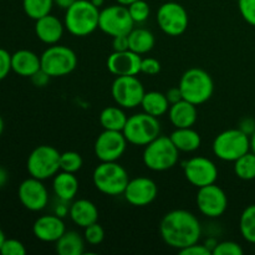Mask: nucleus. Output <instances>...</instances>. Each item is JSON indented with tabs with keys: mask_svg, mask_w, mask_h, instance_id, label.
Returning a JSON list of instances; mask_svg holds the SVG:
<instances>
[{
	"mask_svg": "<svg viewBox=\"0 0 255 255\" xmlns=\"http://www.w3.org/2000/svg\"><path fill=\"white\" fill-rule=\"evenodd\" d=\"M11 70V54L0 47V81L4 80Z\"/></svg>",
	"mask_w": 255,
	"mask_h": 255,
	"instance_id": "40",
	"label": "nucleus"
},
{
	"mask_svg": "<svg viewBox=\"0 0 255 255\" xmlns=\"http://www.w3.org/2000/svg\"><path fill=\"white\" fill-rule=\"evenodd\" d=\"M65 232L66 227L64 219L56 214L39 217L32 226V233L35 238L44 243H56Z\"/></svg>",
	"mask_w": 255,
	"mask_h": 255,
	"instance_id": "19",
	"label": "nucleus"
},
{
	"mask_svg": "<svg viewBox=\"0 0 255 255\" xmlns=\"http://www.w3.org/2000/svg\"><path fill=\"white\" fill-rule=\"evenodd\" d=\"M244 251L241 244L233 241H224L217 243L212 255H242Z\"/></svg>",
	"mask_w": 255,
	"mask_h": 255,
	"instance_id": "36",
	"label": "nucleus"
},
{
	"mask_svg": "<svg viewBox=\"0 0 255 255\" xmlns=\"http://www.w3.org/2000/svg\"><path fill=\"white\" fill-rule=\"evenodd\" d=\"M69 211H70L69 202L61 201V199H59V202H57L54 207V214L61 217V218H65V217L69 214Z\"/></svg>",
	"mask_w": 255,
	"mask_h": 255,
	"instance_id": "46",
	"label": "nucleus"
},
{
	"mask_svg": "<svg viewBox=\"0 0 255 255\" xmlns=\"http://www.w3.org/2000/svg\"><path fill=\"white\" fill-rule=\"evenodd\" d=\"M41 69V60L31 50H17L11 55V70L21 77H31Z\"/></svg>",
	"mask_w": 255,
	"mask_h": 255,
	"instance_id": "24",
	"label": "nucleus"
},
{
	"mask_svg": "<svg viewBox=\"0 0 255 255\" xmlns=\"http://www.w3.org/2000/svg\"><path fill=\"white\" fill-rule=\"evenodd\" d=\"M169 138L172 139V142L179 152H186V153L196 152L202 144L201 134L192 127L176 128L171 133Z\"/></svg>",
	"mask_w": 255,
	"mask_h": 255,
	"instance_id": "25",
	"label": "nucleus"
},
{
	"mask_svg": "<svg viewBox=\"0 0 255 255\" xmlns=\"http://www.w3.org/2000/svg\"><path fill=\"white\" fill-rule=\"evenodd\" d=\"M80 182L75 173L59 171L52 177V191L57 199L71 203L79 193Z\"/></svg>",
	"mask_w": 255,
	"mask_h": 255,
	"instance_id": "23",
	"label": "nucleus"
},
{
	"mask_svg": "<svg viewBox=\"0 0 255 255\" xmlns=\"http://www.w3.org/2000/svg\"><path fill=\"white\" fill-rule=\"evenodd\" d=\"M7 179H9V173L6 169L0 167V188H2L7 183Z\"/></svg>",
	"mask_w": 255,
	"mask_h": 255,
	"instance_id": "48",
	"label": "nucleus"
},
{
	"mask_svg": "<svg viewBox=\"0 0 255 255\" xmlns=\"http://www.w3.org/2000/svg\"><path fill=\"white\" fill-rule=\"evenodd\" d=\"M85 243L84 236L79 232L66 231L55 243V249L59 255H82L85 253Z\"/></svg>",
	"mask_w": 255,
	"mask_h": 255,
	"instance_id": "26",
	"label": "nucleus"
},
{
	"mask_svg": "<svg viewBox=\"0 0 255 255\" xmlns=\"http://www.w3.org/2000/svg\"><path fill=\"white\" fill-rule=\"evenodd\" d=\"M251 151L255 153V131L253 132V134L251 136Z\"/></svg>",
	"mask_w": 255,
	"mask_h": 255,
	"instance_id": "50",
	"label": "nucleus"
},
{
	"mask_svg": "<svg viewBox=\"0 0 255 255\" xmlns=\"http://www.w3.org/2000/svg\"><path fill=\"white\" fill-rule=\"evenodd\" d=\"M69 216L80 228H86L99 221V209L94 202L89 199H76L70 203Z\"/></svg>",
	"mask_w": 255,
	"mask_h": 255,
	"instance_id": "22",
	"label": "nucleus"
},
{
	"mask_svg": "<svg viewBox=\"0 0 255 255\" xmlns=\"http://www.w3.org/2000/svg\"><path fill=\"white\" fill-rule=\"evenodd\" d=\"M84 166V159L79 152L66 151L60 156V171L76 173Z\"/></svg>",
	"mask_w": 255,
	"mask_h": 255,
	"instance_id": "33",
	"label": "nucleus"
},
{
	"mask_svg": "<svg viewBox=\"0 0 255 255\" xmlns=\"http://www.w3.org/2000/svg\"><path fill=\"white\" fill-rule=\"evenodd\" d=\"M141 55L132 50L114 51L107 57V70L115 76H137L141 74Z\"/></svg>",
	"mask_w": 255,
	"mask_h": 255,
	"instance_id": "18",
	"label": "nucleus"
},
{
	"mask_svg": "<svg viewBox=\"0 0 255 255\" xmlns=\"http://www.w3.org/2000/svg\"><path fill=\"white\" fill-rule=\"evenodd\" d=\"M167 114H168V119L174 128L193 127L198 119L197 106L187 100H181L176 104H172Z\"/></svg>",
	"mask_w": 255,
	"mask_h": 255,
	"instance_id": "21",
	"label": "nucleus"
},
{
	"mask_svg": "<svg viewBox=\"0 0 255 255\" xmlns=\"http://www.w3.org/2000/svg\"><path fill=\"white\" fill-rule=\"evenodd\" d=\"M75 1H76V0H54V4L56 5V6H59L60 9L66 10L69 9Z\"/></svg>",
	"mask_w": 255,
	"mask_h": 255,
	"instance_id": "47",
	"label": "nucleus"
},
{
	"mask_svg": "<svg viewBox=\"0 0 255 255\" xmlns=\"http://www.w3.org/2000/svg\"><path fill=\"white\" fill-rule=\"evenodd\" d=\"M128 11L131 14V17L133 19L134 24H141L144 22L149 17L151 14V9H149V5L146 0H137V1L132 2L128 6Z\"/></svg>",
	"mask_w": 255,
	"mask_h": 255,
	"instance_id": "34",
	"label": "nucleus"
},
{
	"mask_svg": "<svg viewBox=\"0 0 255 255\" xmlns=\"http://www.w3.org/2000/svg\"><path fill=\"white\" fill-rule=\"evenodd\" d=\"M196 202L198 211L211 219L222 217L228 208V197L216 183L198 188Z\"/></svg>",
	"mask_w": 255,
	"mask_h": 255,
	"instance_id": "14",
	"label": "nucleus"
},
{
	"mask_svg": "<svg viewBox=\"0 0 255 255\" xmlns=\"http://www.w3.org/2000/svg\"><path fill=\"white\" fill-rule=\"evenodd\" d=\"M158 196V187L153 179L148 177H136L129 179L124 197L131 206L146 207L149 206Z\"/></svg>",
	"mask_w": 255,
	"mask_h": 255,
	"instance_id": "17",
	"label": "nucleus"
},
{
	"mask_svg": "<svg viewBox=\"0 0 255 255\" xmlns=\"http://www.w3.org/2000/svg\"><path fill=\"white\" fill-rule=\"evenodd\" d=\"M184 177L192 186L201 188L216 183L218 179V167L212 159L196 156L183 163Z\"/></svg>",
	"mask_w": 255,
	"mask_h": 255,
	"instance_id": "15",
	"label": "nucleus"
},
{
	"mask_svg": "<svg viewBox=\"0 0 255 255\" xmlns=\"http://www.w3.org/2000/svg\"><path fill=\"white\" fill-rule=\"evenodd\" d=\"M157 24L168 36H181L189 24V16L184 6L179 2L167 1L157 10Z\"/></svg>",
	"mask_w": 255,
	"mask_h": 255,
	"instance_id": "12",
	"label": "nucleus"
},
{
	"mask_svg": "<svg viewBox=\"0 0 255 255\" xmlns=\"http://www.w3.org/2000/svg\"><path fill=\"white\" fill-rule=\"evenodd\" d=\"M141 72L148 76H156L161 72V62L154 57H144L141 62Z\"/></svg>",
	"mask_w": 255,
	"mask_h": 255,
	"instance_id": "39",
	"label": "nucleus"
},
{
	"mask_svg": "<svg viewBox=\"0 0 255 255\" xmlns=\"http://www.w3.org/2000/svg\"><path fill=\"white\" fill-rule=\"evenodd\" d=\"M234 163V173L242 181L255 179V153L249 151L237 159Z\"/></svg>",
	"mask_w": 255,
	"mask_h": 255,
	"instance_id": "30",
	"label": "nucleus"
},
{
	"mask_svg": "<svg viewBox=\"0 0 255 255\" xmlns=\"http://www.w3.org/2000/svg\"><path fill=\"white\" fill-rule=\"evenodd\" d=\"M183 100L192 102L196 106L208 101L214 92V82L211 75L203 69L192 67L188 69L179 80Z\"/></svg>",
	"mask_w": 255,
	"mask_h": 255,
	"instance_id": "4",
	"label": "nucleus"
},
{
	"mask_svg": "<svg viewBox=\"0 0 255 255\" xmlns=\"http://www.w3.org/2000/svg\"><path fill=\"white\" fill-rule=\"evenodd\" d=\"M99 19L100 7L91 0H76L65 10V29L74 36H89L99 29Z\"/></svg>",
	"mask_w": 255,
	"mask_h": 255,
	"instance_id": "2",
	"label": "nucleus"
},
{
	"mask_svg": "<svg viewBox=\"0 0 255 255\" xmlns=\"http://www.w3.org/2000/svg\"><path fill=\"white\" fill-rule=\"evenodd\" d=\"M169 106H171V104L167 100L166 94H162L159 91L146 92L141 102L143 112L157 117V119L166 115L168 112Z\"/></svg>",
	"mask_w": 255,
	"mask_h": 255,
	"instance_id": "28",
	"label": "nucleus"
},
{
	"mask_svg": "<svg viewBox=\"0 0 255 255\" xmlns=\"http://www.w3.org/2000/svg\"><path fill=\"white\" fill-rule=\"evenodd\" d=\"M212 151L221 161L236 162L243 154L251 151V137L238 127L226 129L214 138Z\"/></svg>",
	"mask_w": 255,
	"mask_h": 255,
	"instance_id": "6",
	"label": "nucleus"
},
{
	"mask_svg": "<svg viewBox=\"0 0 255 255\" xmlns=\"http://www.w3.org/2000/svg\"><path fill=\"white\" fill-rule=\"evenodd\" d=\"M112 47H114V51H125V50H129L128 35L115 36L114 40H112Z\"/></svg>",
	"mask_w": 255,
	"mask_h": 255,
	"instance_id": "43",
	"label": "nucleus"
},
{
	"mask_svg": "<svg viewBox=\"0 0 255 255\" xmlns=\"http://www.w3.org/2000/svg\"><path fill=\"white\" fill-rule=\"evenodd\" d=\"M1 255H25L26 248L24 244L17 239H5L0 249Z\"/></svg>",
	"mask_w": 255,
	"mask_h": 255,
	"instance_id": "38",
	"label": "nucleus"
},
{
	"mask_svg": "<svg viewBox=\"0 0 255 255\" xmlns=\"http://www.w3.org/2000/svg\"><path fill=\"white\" fill-rule=\"evenodd\" d=\"M127 143L122 131L104 129L95 141V156L100 162H117L126 152Z\"/></svg>",
	"mask_w": 255,
	"mask_h": 255,
	"instance_id": "13",
	"label": "nucleus"
},
{
	"mask_svg": "<svg viewBox=\"0 0 255 255\" xmlns=\"http://www.w3.org/2000/svg\"><path fill=\"white\" fill-rule=\"evenodd\" d=\"M238 128L251 137L255 131V121L253 119H251V117H246V119H243L239 122Z\"/></svg>",
	"mask_w": 255,
	"mask_h": 255,
	"instance_id": "44",
	"label": "nucleus"
},
{
	"mask_svg": "<svg viewBox=\"0 0 255 255\" xmlns=\"http://www.w3.org/2000/svg\"><path fill=\"white\" fill-rule=\"evenodd\" d=\"M52 77L50 76L47 72H45L44 70L40 69L39 71L35 72L34 75H32L31 77H30V80H31V82L34 84V86L36 87H45L49 85L50 80H51Z\"/></svg>",
	"mask_w": 255,
	"mask_h": 255,
	"instance_id": "42",
	"label": "nucleus"
},
{
	"mask_svg": "<svg viewBox=\"0 0 255 255\" xmlns=\"http://www.w3.org/2000/svg\"><path fill=\"white\" fill-rule=\"evenodd\" d=\"M65 24L55 15L49 14L35 20V34L37 39L46 45H55L62 39Z\"/></svg>",
	"mask_w": 255,
	"mask_h": 255,
	"instance_id": "20",
	"label": "nucleus"
},
{
	"mask_svg": "<svg viewBox=\"0 0 255 255\" xmlns=\"http://www.w3.org/2000/svg\"><path fill=\"white\" fill-rule=\"evenodd\" d=\"M156 44L153 32L149 31L148 29L144 27H137L132 29V31L128 34V45L129 50L138 55L148 54Z\"/></svg>",
	"mask_w": 255,
	"mask_h": 255,
	"instance_id": "27",
	"label": "nucleus"
},
{
	"mask_svg": "<svg viewBox=\"0 0 255 255\" xmlns=\"http://www.w3.org/2000/svg\"><path fill=\"white\" fill-rule=\"evenodd\" d=\"M60 156L61 153L49 144H41L32 149L26 161L30 177L41 181L52 178L60 171Z\"/></svg>",
	"mask_w": 255,
	"mask_h": 255,
	"instance_id": "9",
	"label": "nucleus"
},
{
	"mask_svg": "<svg viewBox=\"0 0 255 255\" xmlns=\"http://www.w3.org/2000/svg\"><path fill=\"white\" fill-rule=\"evenodd\" d=\"M179 254L182 255H212V251L206 246V244L194 243L187 248L178 251Z\"/></svg>",
	"mask_w": 255,
	"mask_h": 255,
	"instance_id": "41",
	"label": "nucleus"
},
{
	"mask_svg": "<svg viewBox=\"0 0 255 255\" xmlns=\"http://www.w3.org/2000/svg\"><path fill=\"white\" fill-rule=\"evenodd\" d=\"M159 234L167 246L181 251L198 243L202 237V226L192 212L173 209L164 214L161 219Z\"/></svg>",
	"mask_w": 255,
	"mask_h": 255,
	"instance_id": "1",
	"label": "nucleus"
},
{
	"mask_svg": "<svg viewBox=\"0 0 255 255\" xmlns=\"http://www.w3.org/2000/svg\"><path fill=\"white\" fill-rule=\"evenodd\" d=\"M54 5V0H22L24 12L32 20L51 14Z\"/></svg>",
	"mask_w": 255,
	"mask_h": 255,
	"instance_id": "32",
	"label": "nucleus"
},
{
	"mask_svg": "<svg viewBox=\"0 0 255 255\" xmlns=\"http://www.w3.org/2000/svg\"><path fill=\"white\" fill-rule=\"evenodd\" d=\"M179 151L169 136L159 134L157 138L144 146L142 161L148 169L153 172H164L173 168L178 162Z\"/></svg>",
	"mask_w": 255,
	"mask_h": 255,
	"instance_id": "3",
	"label": "nucleus"
},
{
	"mask_svg": "<svg viewBox=\"0 0 255 255\" xmlns=\"http://www.w3.org/2000/svg\"><path fill=\"white\" fill-rule=\"evenodd\" d=\"M166 97H167V100H168V102L171 105L176 104V102L183 100V96H182V92H181V89H179V86L171 87V89L167 90Z\"/></svg>",
	"mask_w": 255,
	"mask_h": 255,
	"instance_id": "45",
	"label": "nucleus"
},
{
	"mask_svg": "<svg viewBox=\"0 0 255 255\" xmlns=\"http://www.w3.org/2000/svg\"><path fill=\"white\" fill-rule=\"evenodd\" d=\"M134 27V21L131 17L128 7L125 5H110L100 10L99 29L109 36L128 35Z\"/></svg>",
	"mask_w": 255,
	"mask_h": 255,
	"instance_id": "10",
	"label": "nucleus"
},
{
	"mask_svg": "<svg viewBox=\"0 0 255 255\" xmlns=\"http://www.w3.org/2000/svg\"><path fill=\"white\" fill-rule=\"evenodd\" d=\"M122 132L128 143L133 146H146L161 134V124L157 117L141 112L127 119Z\"/></svg>",
	"mask_w": 255,
	"mask_h": 255,
	"instance_id": "7",
	"label": "nucleus"
},
{
	"mask_svg": "<svg viewBox=\"0 0 255 255\" xmlns=\"http://www.w3.org/2000/svg\"><path fill=\"white\" fill-rule=\"evenodd\" d=\"M242 17L252 26H255V0H237Z\"/></svg>",
	"mask_w": 255,
	"mask_h": 255,
	"instance_id": "37",
	"label": "nucleus"
},
{
	"mask_svg": "<svg viewBox=\"0 0 255 255\" xmlns=\"http://www.w3.org/2000/svg\"><path fill=\"white\" fill-rule=\"evenodd\" d=\"M92 2H94L95 5H96L97 7H100V6H102V5H104V2H105V0H91Z\"/></svg>",
	"mask_w": 255,
	"mask_h": 255,
	"instance_id": "52",
	"label": "nucleus"
},
{
	"mask_svg": "<svg viewBox=\"0 0 255 255\" xmlns=\"http://www.w3.org/2000/svg\"><path fill=\"white\" fill-rule=\"evenodd\" d=\"M5 234H4V232L1 231V228H0V249H1V246H2V243H4V241H5Z\"/></svg>",
	"mask_w": 255,
	"mask_h": 255,
	"instance_id": "51",
	"label": "nucleus"
},
{
	"mask_svg": "<svg viewBox=\"0 0 255 255\" xmlns=\"http://www.w3.org/2000/svg\"><path fill=\"white\" fill-rule=\"evenodd\" d=\"M95 188L106 196L124 194L129 177L124 166L117 162H101L92 173Z\"/></svg>",
	"mask_w": 255,
	"mask_h": 255,
	"instance_id": "5",
	"label": "nucleus"
},
{
	"mask_svg": "<svg viewBox=\"0 0 255 255\" xmlns=\"http://www.w3.org/2000/svg\"><path fill=\"white\" fill-rule=\"evenodd\" d=\"M125 109L117 106H107L101 111L99 116L100 125L104 129L111 131H122L127 122V115L125 114Z\"/></svg>",
	"mask_w": 255,
	"mask_h": 255,
	"instance_id": "29",
	"label": "nucleus"
},
{
	"mask_svg": "<svg viewBox=\"0 0 255 255\" xmlns=\"http://www.w3.org/2000/svg\"><path fill=\"white\" fill-rule=\"evenodd\" d=\"M116 1H117V4H121V5H125V6H128L129 4L137 1V0H116Z\"/></svg>",
	"mask_w": 255,
	"mask_h": 255,
	"instance_id": "49",
	"label": "nucleus"
},
{
	"mask_svg": "<svg viewBox=\"0 0 255 255\" xmlns=\"http://www.w3.org/2000/svg\"><path fill=\"white\" fill-rule=\"evenodd\" d=\"M84 238L90 246H99L105 239V229L102 228L101 224L96 222V223L84 228Z\"/></svg>",
	"mask_w": 255,
	"mask_h": 255,
	"instance_id": "35",
	"label": "nucleus"
},
{
	"mask_svg": "<svg viewBox=\"0 0 255 255\" xmlns=\"http://www.w3.org/2000/svg\"><path fill=\"white\" fill-rule=\"evenodd\" d=\"M2 132H4V120L0 116V136L2 134Z\"/></svg>",
	"mask_w": 255,
	"mask_h": 255,
	"instance_id": "53",
	"label": "nucleus"
},
{
	"mask_svg": "<svg viewBox=\"0 0 255 255\" xmlns=\"http://www.w3.org/2000/svg\"><path fill=\"white\" fill-rule=\"evenodd\" d=\"M144 94L143 84L137 76H116L112 82V99L122 109L131 110L141 106Z\"/></svg>",
	"mask_w": 255,
	"mask_h": 255,
	"instance_id": "11",
	"label": "nucleus"
},
{
	"mask_svg": "<svg viewBox=\"0 0 255 255\" xmlns=\"http://www.w3.org/2000/svg\"><path fill=\"white\" fill-rule=\"evenodd\" d=\"M41 69L54 77L71 74L77 66V56L72 49L65 45H50L41 55Z\"/></svg>",
	"mask_w": 255,
	"mask_h": 255,
	"instance_id": "8",
	"label": "nucleus"
},
{
	"mask_svg": "<svg viewBox=\"0 0 255 255\" xmlns=\"http://www.w3.org/2000/svg\"><path fill=\"white\" fill-rule=\"evenodd\" d=\"M239 231L244 241L255 244V204L247 207L239 219Z\"/></svg>",
	"mask_w": 255,
	"mask_h": 255,
	"instance_id": "31",
	"label": "nucleus"
},
{
	"mask_svg": "<svg viewBox=\"0 0 255 255\" xmlns=\"http://www.w3.org/2000/svg\"><path fill=\"white\" fill-rule=\"evenodd\" d=\"M20 203L30 212H40L49 204V192L41 179L29 177L17 188Z\"/></svg>",
	"mask_w": 255,
	"mask_h": 255,
	"instance_id": "16",
	"label": "nucleus"
}]
</instances>
